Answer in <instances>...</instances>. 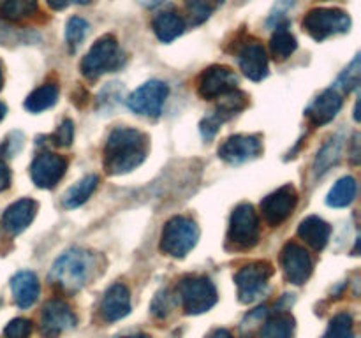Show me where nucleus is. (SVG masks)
<instances>
[{
  "mask_svg": "<svg viewBox=\"0 0 361 338\" xmlns=\"http://www.w3.org/2000/svg\"><path fill=\"white\" fill-rule=\"evenodd\" d=\"M150 151L147 134L130 127H116L104 144V169L108 175H127L141 165Z\"/></svg>",
  "mask_w": 361,
  "mask_h": 338,
  "instance_id": "f257e3e1",
  "label": "nucleus"
},
{
  "mask_svg": "<svg viewBox=\"0 0 361 338\" xmlns=\"http://www.w3.org/2000/svg\"><path fill=\"white\" fill-rule=\"evenodd\" d=\"M95 268L94 254L85 249L66 250L59 259L53 263L48 273L49 285L59 289L63 294H76L87 285Z\"/></svg>",
  "mask_w": 361,
  "mask_h": 338,
  "instance_id": "f03ea898",
  "label": "nucleus"
},
{
  "mask_svg": "<svg viewBox=\"0 0 361 338\" xmlns=\"http://www.w3.org/2000/svg\"><path fill=\"white\" fill-rule=\"evenodd\" d=\"M123 63V53L118 41L113 35H102L92 44L87 55L81 60V74L94 81L102 74L120 69Z\"/></svg>",
  "mask_w": 361,
  "mask_h": 338,
  "instance_id": "7ed1b4c3",
  "label": "nucleus"
},
{
  "mask_svg": "<svg viewBox=\"0 0 361 338\" xmlns=\"http://www.w3.org/2000/svg\"><path fill=\"white\" fill-rule=\"evenodd\" d=\"M200 227L190 217L176 215L164 224L161 234V250L169 257L182 259L196 246Z\"/></svg>",
  "mask_w": 361,
  "mask_h": 338,
  "instance_id": "20e7f679",
  "label": "nucleus"
},
{
  "mask_svg": "<svg viewBox=\"0 0 361 338\" xmlns=\"http://www.w3.org/2000/svg\"><path fill=\"white\" fill-rule=\"evenodd\" d=\"M302 27L314 41L321 42L331 35L345 34L351 28V16L337 7H316L305 14Z\"/></svg>",
  "mask_w": 361,
  "mask_h": 338,
  "instance_id": "39448f33",
  "label": "nucleus"
},
{
  "mask_svg": "<svg viewBox=\"0 0 361 338\" xmlns=\"http://www.w3.org/2000/svg\"><path fill=\"white\" fill-rule=\"evenodd\" d=\"M178 298L189 315H197L214 308L217 303V289L207 277H185L178 284Z\"/></svg>",
  "mask_w": 361,
  "mask_h": 338,
  "instance_id": "423d86ee",
  "label": "nucleus"
},
{
  "mask_svg": "<svg viewBox=\"0 0 361 338\" xmlns=\"http://www.w3.org/2000/svg\"><path fill=\"white\" fill-rule=\"evenodd\" d=\"M228 239L235 249L249 250L259 242V217L252 204L242 203L233 210Z\"/></svg>",
  "mask_w": 361,
  "mask_h": 338,
  "instance_id": "0eeeda50",
  "label": "nucleus"
},
{
  "mask_svg": "<svg viewBox=\"0 0 361 338\" xmlns=\"http://www.w3.org/2000/svg\"><path fill=\"white\" fill-rule=\"evenodd\" d=\"M274 275V266L267 261H254L240 268L235 275V284L238 287V299L242 303H254L264 294L268 280Z\"/></svg>",
  "mask_w": 361,
  "mask_h": 338,
  "instance_id": "6e6552de",
  "label": "nucleus"
},
{
  "mask_svg": "<svg viewBox=\"0 0 361 338\" xmlns=\"http://www.w3.org/2000/svg\"><path fill=\"white\" fill-rule=\"evenodd\" d=\"M169 88L164 81L159 80H150L147 83L141 84L140 88L133 92V94L127 97V106L133 113L143 116H155L161 115L162 108H164V102L168 99Z\"/></svg>",
  "mask_w": 361,
  "mask_h": 338,
  "instance_id": "1a4fd4ad",
  "label": "nucleus"
},
{
  "mask_svg": "<svg viewBox=\"0 0 361 338\" xmlns=\"http://www.w3.org/2000/svg\"><path fill=\"white\" fill-rule=\"evenodd\" d=\"M236 84H238V76L235 70L229 69L228 65H210L200 74L197 94L207 101H214L236 90Z\"/></svg>",
  "mask_w": 361,
  "mask_h": 338,
  "instance_id": "9d476101",
  "label": "nucleus"
},
{
  "mask_svg": "<svg viewBox=\"0 0 361 338\" xmlns=\"http://www.w3.org/2000/svg\"><path fill=\"white\" fill-rule=\"evenodd\" d=\"M296 203H298V192L291 183L281 187L275 192L268 194L263 201H261V213L267 220L268 225L277 227L282 222L288 220L291 213L295 211Z\"/></svg>",
  "mask_w": 361,
  "mask_h": 338,
  "instance_id": "9b49d317",
  "label": "nucleus"
},
{
  "mask_svg": "<svg viewBox=\"0 0 361 338\" xmlns=\"http://www.w3.org/2000/svg\"><path fill=\"white\" fill-rule=\"evenodd\" d=\"M67 169V161L53 151H42L34 158L30 165L32 182L39 189H53L63 178Z\"/></svg>",
  "mask_w": 361,
  "mask_h": 338,
  "instance_id": "f8f14e48",
  "label": "nucleus"
},
{
  "mask_svg": "<svg viewBox=\"0 0 361 338\" xmlns=\"http://www.w3.org/2000/svg\"><path fill=\"white\" fill-rule=\"evenodd\" d=\"M281 263L284 277L289 284L302 285L310 278L314 270V263L310 259L309 252L298 243H286L281 254Z\"/></svg>",
  "mask_w": 361,
  "mask_h": 338,
  "instance_id": "ddd939ff",
  "label": "nucleus"
},
{
  "mask_svg": "<svg viewBox=\"0 0 361 338\" xmlns=\"http://www.w3.org/2000/svg\"><path fill=\"white\" fill-rule=\"evenodd\" d=\"M261 151H263V143H261L259 136L235 134L219 146V158L228 164H243V162L259 157Z\"/></svg>",
  "mask_w": 361,
  "mask_h": 338,
  "instance_id": "4468645a",
  "label": "nucleus"
},
{
  "mask_svg": "<svg viewBox=\"0 0 361 338\" xmlns=\"http://www.w3.org/2000/svg\"><path fill=\"white\" fill-rule=\"evenodd\" d=\"M76 323V313L73 312L69 303H66L63 299H48L42 306L41 331L46 337H55V334L63 333V331L73 330Z\"/></svg>",
  "mask_w": 361,
  "mask_h": 338,
  "instance_id": "2eb2a0df",
  "label": "nucleus"
},
{
  "mask_svg": "<svg viewBox=\"0 0 361 338\" xmlns=\"http://www.w3.org/2000/svg\"><path fill=\"white\" fill-rule=\"evenodd\" d=\"M39 204L30 197H23V199L16 201V203L9 204L2 215V231L7 236H18L23 232L28 225L34 222L35 215H37Z\"/></svg>",
  "mask_w": 361,
  "mask_h": 338,
  "instance_id": "dca6fc26",
  "label": "nucleus"
},
{
  "mask_svg": "<svg viewBox=\"0 0 361 338\" xmlns=\"http://www.w3.org/2000/svg\"><path fill=\"white\" fill-rule=\"evenodd\" d=\"M342 104H344V99H342L341 92L337 88H328V90H324L323 94L314 99L312 104L307 108L305 116L312 125H326L338 115Z\"/></svg>",
  "mask_w": 361,
  "mask_h": 338,
  "instance_id": "f3484780",
  "label": "nucleus"
},
{
  "mask_svg": "<svg viewBox=\"0 0 361 338\" xmlns=\"http://www.w3.org/2000/svg\"><path fill=\"white\" fill-rule=\"evenodd\" d=\"M238 65L249 80L261 81L268 76V55L261 42H247L238 51Z\"/></svg>",
  "mask_w": 361,
  "mask_h": 338,
  "instance_id": "a211bd4d",
  "label": "nucleus"
},
{
  "mask_svg": "<svg viewBox=\"0 0 361 338\" xmlns=\"http://www.w3.org/2000/svg\"><path fill=\"white\" fill-rule=\"evenodd\" d=\"M130 313V292L123 284H113L101 301V317L106 323H116Z\"/></svg>",
  "mask_w": 361,
  "mask_h": 338,
  "instance_id": "6ab92c4d",
  "label": "nucleus"
},
{
  "mask_svg": "<svg viewBox=\"0 0 361 338\" xmlns=\"http://www.w3.org/2000/svg\"><path fill=\"white\" fill-rule=\"evenodd\" d=\"M39 280L35 273L32 271H18L13 278H11V291H13V298L20 308H28L35 303L39 296Z\"/></svg>",
  "mask_w": 361,
  "mask_h": 338,
  "instance_id": "aec40b11",
  "label": "nucleus"
},
{
  "mask_svg": "<svg viewBox=\"0 0 361 338\" xmlns=\"http://www.w3.org/2000/svg\"><path fill=\"white\" fill-rule=\"evenodd\" d=\"M298 236L307 243V245L312 246L314 250H323L331 236V227L330 224L324 222L321 217L310 215V217L303 218V220L300 222Z\"/></svg>",
  "mask_w": 361,
  "mask_h": 338,
  "instance_id": "412c9836",
  "label": "nucleus"
},
{
  "mask_svg": "<svg viewBox=\"0 0 361 338\" xmlns=\"http://www.w3.org/2000/svg\"><path fill=\"white\" fill-rule=\"evenodd\" d=\"M152 28H154L155 35L161 42H173L176 37L183 34L185 30V21L180 16L176 11L166 9L161 11L157 16L152 21Z\"/></svg>",
  "mask_w": 361,
  "mask_h": 338,
  "instance_id": "4be33fe9",
  "label": "nucleus"
},
{
  "mask_svg": "<svg viewBox=\"0 0 361 338\" xmlns=\"http://www.w3.org/2000/svg\"><path fill=\"white\" fill-rule=\"evenodd\" d=\"M274 28L275 30L270 39V51L275 60L282 62V60H288L296 51L298 42H296V37L289 30L288 21H282V23L275 25Z\"/></svg>",
  "mask_w": 361,
  "mask_h": 338,
  "instance_id": "5701e85b",
  "label": "nucleus"
},
{
  "mask_svg": "<svg viewBox=\"0 0 361 338\" xmlns=\"http://www.w3.org/2000/svg\"><path fill=\"white\" fill-rule=\"evenodd\" d=\"M99 185V176L97 175H88L81 178L80 182L74 183L63 196V206L66 208H78L81 204L87 203L90 199L92 194L95 192Z\"/></svg>",
  "mask_w": 361,
  "mask_h": 338,
  "instance_id": "b1692460",
  "label": "nucleus"
},
{
  "mask_svg": "<svg viewBox=\"0 0 361 338\" xmlns=\"http://www.w3.org/2000/svg\"><path fill=\"white\" fill-rule=\"evenodd\" d=\"M356 192H358V182L353 176H344L338 180L331 190L328 192L326 203L331 208H345L355 201Z\"/></svg>",
  "mask_w": 361,
  "mask_h": 338,
  "instance_id": "393cba45",
  "label": "nucleus"
},
{
  "mask_svg": "<svg viewBox=\"0 0 361 338\" xmlns=\"http://www.w3.org/2000/svg\"><path fill=\"white\" fill-rule=\"evenodd\" d=\"M295 317L288 312L267 319L261 327V338H295Z\"/></svg>",
  "mask_w": 361,
  "mask_h": 338,
  "instance_id": "a878e982",
  "label": "nucleus"
},
{
  "mask_svg": "<svg viewBox=\"0 0 361 338\" xmlns=\"http://www.w3.org/2000/svg\"><path fill=\"white\" fill-rule=\"evenodd\" d=\"M342 146H344V141H342L341 136H334L326 141V144L317 151L316 162H314V173H316V176L324 175L331 165H335L341 161Z\"/></svg>",
  "mask_w": 361,
  "mask_h": 338,
  "instance_id": "bb28decb",
  "label": "nucleus"
},
{
  "mask_svg": "<svg viewBox=\"0 0 361 338\" xmlns=\"http://www.w3.org/2000/svg\"><path fill=\"white\" fill-rule=\"evenodd\" d=\"M59 101V87L53 83H46L42 87L35 88L27 99H25V108L30 113H41L44 109L53 108Z\"/></svg>",
  "mask_w": 361,
  "mask_h": 338,
  "instance_id": "cd10ccee",
  "label": "nucleus"
},
{
  "mask_svg": "<svg viewBox=\"0 0 361 338\" xmlns=\"http://www.w3.org/2000/svg\"><path fill=\"white\" fill-rule=\"evenodd\" d=\"M39 9L37 0H0V16L9 21H23Z\"/></svg>",
  "mask_w": 361,
  "mask_h": 338,
  "instance_id": "c85d7f7f",
  "label": "nucleus"
},
{
  "mask_svg": "<svg viewBox=\"0 0 361 338\" xmlns=\"http://www.w3.org/2000/svg\"><path fill=\"white\" fill-rule=\"evenodd\" d=\"M247 104H249L247 95L240 90H233L229 92L228 95H224V97H221L217 109H215L214 113L222 120V122H226V120H229L231 116H235L236 113L243 111V109L247 108Z\"/></svg>",
  "mask_w": 361,
  "mask_h": 338,
  "instance_id": "c756f323",
  "label": "nucleus"
},
{
  "mask_svg": "<svg viewBox=\"0 0 361 338\" xmlns=\"http://www.w3.org/2000/svg\"><path fill=\"white\" fill-rule=\"evenodd\" d=\"M323 338H356L351 313L341 312L330 320Z\"/></svg>",
  "mask_w": 361,
  "mask_h": 338,
  "instance_id": "7c9ffc66",
  "label": "nucleus"
},
{
  "mask_svg": "<svg viewBox=\"0 0 361 338\" xmlns=\"http://www.w3.org/2000/svg\"><path fill=\"white\" fill-rule=\"evenodd\" d=\"M222 4H224V0H185L187 11H189L190 20L194 23H203Z\"/></svg>",
  "mask_w": 361,
  "mask_h": 338,
  "instance_id": "2f4dec72",
  "label": "nucleus"
},
{
  "mask_svg": "<svg viewBox=\"0 0 361 338\" xmlns=\"http://www.w3.org/2000/svg\"><path fill=\"white\" fill-rule=\"evenodd\" d=\"M88 32V23L85 18L73 16L66 25V42L71 48V51H76L78 46L83 42L85 35Z\"/></svg>",
  "mask_w": 361,
  "mask_h": 338,
  "instance_id": "473e14b6",
  "label": "nucleus"
},
{
  "mask_svg": "<svg viewBox=\"0 0 361 338\" xmlns=\"http://www.w3.org/2000/svg\"><path fill=\"white\" fill-rule=\"evenodd\" d=\"M337 84L342 88V90L348 92V94L358 87L360 84V55H356L355 60L349 63L348 69L341 74Z\"/></svg>",
  "mask_w": 361,
  "mask_h": 338,
  "instance_id": "72a5a7b5",
  "label": "nucleus"
},
{
  "mask_svg": "<svg viewBox=\"0 0 361 338\" xmlns=\"http://www.w3.org/2000/svg\"><path fill=\"white\" fill-rule=\"evenodd\" d=\"M34 331V323L30 319H25V317H16V319L11 320L9 324L4 330V334L7 338H28Z\"/></svg>",
  "mask_w": 361,
  "mask_h": 338,
  "instance_id": "f704fd0d",
  "label": "nucleus"
},
{
  "mask_svg": "<svg viewBox=\"0 0 361 338\" xmlns=\"http://www.w3.org/2000/svg\"><path fill=\"white\" fill-rule=\"evenodd\" d=\"M51 139L53 144H56V146H71V143L74 139V123L69 118L63 120L59 125V129L55 130V134L51 136Z\"/></svg>",
  "mask_w": 361,
  "mask_h": 338,
  "instance_id": "c9c22d12",
  "label": "nucleus"
},
{
  "mask_svg": "<svg viewBox=\"0 0 361 338\" xmlns=\"http://www.w3.org/2000/svg\"><path fill=\"white\" fill-rule=\"evenodd\" d=\"M171 296L168 294V291H161L152 301V313L157 319H166L171 312Z\"/></svg>",
  "mask_w": 361,
  "mask_h": 338,
  "instance_id": "e433bc0d",
  "label": "nucleus"
},
{
  "mask_svg": "<svg viewBox=\"0 0 361 338\" xmlns=\"http://www.w3.org/2000/svg\"><path fill=\"white\" fill-rule=\"evenodd\" d=\"M21 146H23V134L11 132L4 139L2 146H0V155H4V157H14L21 150Z\"/></svg>",
  "mask_w": 361,
  "mask_h": 338,
  "instance_id": "4c0bfd02",
  "label": "nucleus"
},
{
  "mask_svg": "<svg viewBox=\"0 0 361 338\" xmlns=\"http://www.w3.org/2000/svg\"><path fill=\"white\" fill-rule=\"evenodd\" d=\"M293 6H295V0H277L274 9H271L270 16H268L267 23L270 25V27H275V25L282 23V21H284L286 13H288Z\"/></svg>",
  "mask_w": 361,
  "mask_h": 338,
  "instance_id": "58836bf2",
  "label": "nucleus"
},
{
  "mask_svg": "<svg viewBox=\"0 0 361 338\" xmlns=\"http://www.w3.org/2000/svg\"><path fill=\"white\" fill-rule=\"evenodd\" d=\"M9 185H11V171L9 168H7L6 162L0 158V192L9 189Z\"/></svg>",
  "mask_w": 361,
  "mask_h": 338,
  "instance_id": "ea45409f",
  "label": "nucleus"
},
{
  "mask_svg": "<svg viewBox=\"0 0 361 338\" xmlns=\"http://www.w3.org/2000/svg\"><path fill=\"white\" fill-rule=\"evenodd\" d=\"M204 338H233V334L228 330H224V327H217V330L210 331Z\"/></svg>",
  "mask_w": 361,
  "mask_h": 338,
  "instance_id": "a19ab883",
  "label": "nucleus"
},
{
  "mask_svg": "<svg viewBox=\"0 0 361 338\" xmlns=\"http://www.w3.org/2000/svg\"><path fill=\"white\" fill-rule=\"evenodd\" d=\"M46 2H48V6L51 7V9L62 11V9H66L69 4H73V0H46Z\"/></svg>",
  "mask_w": 361,
  "mask_h": 338,
  "instance_id": "79ce46f5",
  "label": "nucleus"
},
{
  "mask_svg": "<svg viewBox=\"0 0 361 338\" xmlns=\"http://www.w3.org/2000/svg\"><path fill=\"white\" fill-rule=\"evenodd\" d=\"M136 2L140 4V6L148 7V9H150V7H157L159 4H162L164 0H136Z\"/></svg>",
  "mask_w": 361,
  "mask_h": 338,
  "instance_id": "37998d69",
  "label": "nucleus"
},
{
  "mask_svg": "<svg viewBox=\"0 0 361 338\" xmlns=\"http://www.w3.org/2000/svg\"><path fill=\"white\" fill-rule=\"evenodd\" d=\"M360 134H355V137H353V144H355V151H353V161L358 162L360 158V150H358V143H360Z\"/></svg>",
  "mask_w": 361,
  "mask_h": 338,
  "instance_id": "c03bdc74",
  "label": "nucleus"
},
{
  "mask_svg": "<svg viewBox=\"0 0 361 338\" xmlns=\"http://www.w3.org/2000/svg\"><path fill=\"white\" fill-rule=\"evenodd\" d=\"M6 113H7V106L4 102H0V122L6 118Z\"/></svg>",
  "mask_w": 361,
  "mask_h": 338,
  "instance_id": "a18cd8bd",
  "label": "nucleus"
},
{
  "mask_svg": "<svg viewBox=\"0 0 361 338\" xmlns=\"http://www.w3.org/2000/svg\"><path fill=\"white\" fill-rule=\"evenodd\" d=\"M4 88V63L2 60H0V90Z\"/></svg>",
  "mask_w": 361,
  "mask_h": 338,
  "instance_id": "49530a36",
  "label": "nucleus"
},
{
  "mask_svg": "<svg viewBox=\"0 0 361 338\" xmlns=\"http://www.w3.org/2000/svg\"><path fill=\"white\" fill-rule=\"evenodd\" d=\"M122 338H150L148 334H129V337H122Z\"/></svg>",
  "mask_w": 361,
  "mask_h": 338,
  "instance_id": "de8ad7c7",
  "label": "nucleus"
},
{
  "mask_svg": "<svg viewBox=\"0 0 361 338\" xmlns=\"http://www.w3.org/2000/svg\"><path fill=\"white\" fill-rule=\"evenodd\" d=\"M74 4H81V6H87V4H90L92 0H73Z\"/></svg>",
  "mask_w": 361,
  "mask_h": 338,
  "instance_id": "09e8293b",
  "label": "nucleus"
},
{
  "mask_svg": "<svg viewBox=\"0 0 361 338\" xmlns=\"http://www.w3.org/2000/svg\"><path fill=\"white\" fill-rule=\"evenodd\" d=\"M243 338H252V337H243Z\"/></svg>",
  "mask_w": 361,
  "mask_h": 338,
  "instance_id": "8fccbe9b",
  "label": "nucleus"
}]
</instances>
